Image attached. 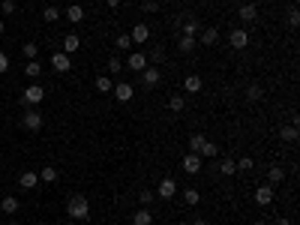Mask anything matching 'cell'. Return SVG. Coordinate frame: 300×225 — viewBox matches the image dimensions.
Here are the masks:
<instances>
[{"label": "cell", "instance_id": "cell-1", "mask_svg": "<svg viewBox=\"0 0 300 225\" xmlns=\"http://www.w3.org/2000/svg\"><path fill=\"white\" fill-rule=\"evenodd\" d=\"M66 216L69 219H90V201L84 195H72L66 201Z\"/></svg>", "mask_w": 300, "mask_h": 225}, {"label": "cell", "instance_id": "cell-12", "mask_svg": "<svg viewBox=\"0 0 300 225\" xmlns=\"http://www.w3.org/2000/svg\"><path fill=\"white\" fill-rule=\"evenodd\" d=\"M51 66H54V72H69V69H72V60H69V54L54 51V54H51Z\"/></svg>", "mask_w": 300, "mask_h": 225}, {"label": "cell", "instance_id": "cell-34", "mask_svg": "<svg viewBox=\"0 0 300 225\" xmlns=\"http://www.w3.org/2000/svg\"><path fill=\"white\" fill-rule=\"evenodd\" d=\"M219 171H222L225 177H231V174L237 171V162H234V159H222V162H219Z\"/></svg>", "mask_w": 300, "mask_h": 225}, {"label": "cell", "instance_id": "cell-51", "mask_svg": "<svg viewBox=\"0 0 300 225\" xmlns=\"http://www.w3.org/2000/svg\"><path fill=\"white\" fill-rule=\"evenodd\" d=\"M9 225H21V222H9Z\"/></svg>", "mask_w": 300, "mask_h": 225}, {"label": "cell", "instance_id": "cell-16", "mask_svg": "<svg viewBox=\"0 0 300 225\" xmlns=\"http://www.w3.org/2000/svg\"><path fill=\"white\" fill-rule=\"evenodd\" d=\"M18 186H21V189H36V186H39V174H36V171H24L18 177Z\"/></svg>", "mask_w": 300, "mask_h": 225}, {"label": "cell", "instance_id": "cell-19", "mask_svg": "<svg viewBox=\"0 0 300 225\" xmlns=\"http://www.w3.org/2000/svg\"><path fill=\"white\" fill-rule=\"evenodd\" d=\"M198 156H201V159H216V156H219L216 141H204V144H201V150H198Z\"/></svg>", "mask_w": 300, "mask_h": 225}, {"label": "cell", "instance_id": "cell-22", "mask_svg": "<svg viewBox=\"0 0 300 225\" xmlns=\"http://www.w3.org/2000/svg\"><path fill=\"white\" fill-rule=\"evenodd\" d=\"M66 21H72V24H78V21H84V9H81L78 3H72V6L66 9Z\"/></svg>", "mask_w": 300, "mask_h": 225}, {"label": "cell", "instance_id": "cell-43", "mask_svg": "<svg viewBox=\"0 0 300 225\" xmlns=\"http://www.w3.org/2000/svg\"><path fill=\"white\" fill-rule=\"evenodd\" d=\"M141 6H144V12H156V9H159V3H156V0H144Z\"/></svg>", "mask_w": 300, "mask_h": 225}, {"label": "cell", "instance_id": "cell-27", "mask_svg": "<svg viewBox=\"0 0 300 225\" xmlns=\"http://www.w3.org/2000/svg\"><path fill=\"white\" fill-rule=\"evenodd\" d=\"M0 210H3V213H18V198H12V195H6L3 201H0Z\"/></svg>", "mask_w": 300, "mask_h": 225}, {"label": "cell", "instance_id": "cell-20", "mask_svg": "<svg viewBox=\"0 0 300 225\" xmlns=\"http://www.w3.org/2000/svg\"><path fill=\"white\" fill-rule=\"evenodd\" d=\"M279 138H282V141H288V144H294V141H297V126H294V123L279 126Z\"/></svg>", "mask_w": 300, "mask_h": 225}, {"label": "cell", "instance_id": "cell-28", "mask_svg": "<svg viewBox=\"0 0 300 225\" xmlns=\"http://www.w3.org/2000/svg\"><path fill=\"white\" fill-rule=\"evenodd\" d=\"M183 201H186V204H189V207H195V204L201 201V195H198V189H192V186H186V189H183Z\"/></svg>", "mask_w": 300, "mask_h": 225}, {"label": "cell", "instance_id": "cell-35", "mask_svg": "<svg viewBox=\"0 0 300 225\" xmlns=\"http://www.w3.org/2000/svg\"><path fill=\"white\" fill-rule=\"evenodd\" d=\"M57 18H60V9H57V6H45V9H42V21H48V24H54Z\"/></svg>", "mask_w": 300, "mask_h": 225}, {"label": "cell", "instance_id": "cell-9", "mask_svg": "<svg viewBox=\"0 0 300 225\" xmlns=\"http://www.w3.org/2000/svg\"><path fill=\"white\" fill-rule=\"evenodd\" d=\"M255 204H261V207L273 204V186L270 183L267 186H255Z\"/></svg>", "mask_w": 300, "mask_h": 225}, {"label": "cell", "instance_id": "cell-11", "mask_svg": "<svg viewBox=\"0 0 300 225\" xmlns=\"http://www.w3.org/2000/svg\"><path fill=\"white\" fill-rule=\"evenodd\" d=\"M195 39H198V45H207V48H210V45L219 42V30H216V27H204V30L195 36Z\"/></svg>", "mask_w": 300, "mask_h": 225}, {"label": "cell", "instance_id": "cell-3", "mask_svg": "<svg viewBox=\"0 0 300 225\" xmlns=\"http://www.w3.org/2000/svg\"><path fill=\"white\" fill-rule=\"evenodd\" d=\"M201 165H204V159H201L198 153H192V150H189V153L183 156V162H180V168H183L186 174H198V171H201Z\"/></svg>", "mask_w": 300, "mask_h": 225}, {"label": "cell", "instance_id": "cell-42", "mask_svg": "<svg viewBox=\"0 0 300 225\" xmlns=\"http://www.w3.org/2000/svg\"><path fill=\"white\" fill-rule=\"evenodd\" d=\"M288 24H291V27H297V24H300V12H297V6H291V9H288Z\"/></svg>", "mask_w": 300, "mask_h": 225}, {"label": "cell", "instance_id": "cell-13", "mask_svg": "<svg viewBox=\"0 0 300 225\" xmlns=\"http://www.w3.org/2000/svg\"><path fill=\"white\" fill-rule=\"evenodd\" d=\"M129 39H132V45H135V42H138V45L147 42V39H150V27H147V24H135V27L129 30Z\"/></svg>", "mask_w": 300, "mask_h": 225}, {"label": "cell", "instance_id": "cell-46", "mask_svg": "<svg viewBox=\"0 0 300 225\" xmlns=\"http://www.w3.org/2000/svg\"><path fill=\"white\" fill-rule=\"evenodd\" d=\"M105 3H108L111 9H117V6H120V0H105Z\"/></svg>", "mask_w": 300, "mask_h": 225}, {"label": "cell", "instance_id": "cell-6", "mask_svg": "<svg viewBox=\"0 0 300 225\" xmlns=\"http://www.w3.org/2000/svg\"><path fill=\"white\" fill-rule=\"evenodd\" d=\"M150 63H147V54L144 51H132L129 57H126V66L123 69H132V72H144Z\"/></svg>", "mask_w": 300, "mask_h": 225}, {"label": "cell", "instance_id": "cell-49", "mask_svg": "<svg viewBox=\"0 0 300 225\" xmlns=\"http://www.w3.org/2000/svg\"><path fill=\"white\" fill-rule=\"evenodd\" d=\"M63 225H75V219H69V222H63Z\"/></svg>", "mask_w": 300, "mask_h": 225}, {"label": "cell", "instance_id": "cell-36", "mask_svg": "<svg viewBox=\"0 0 300 225\" xmlns=\"http://www.w3.org/2000/svg\"><path fill=\"white\" fill-rule=\"evenodd\" d=\"M114 48H120V51H129V48H132L129 33H120V36H117V39H114Z\"/></svg>", "mask_w": 300, "mask_h": 225}, {"label": "cell", "instance_id": "cell-31", "mask_svg": "<svg viewBox=\"0 0 300 225\" xmlns=\"http://www.w3.org/2000/svg\"><path fill=\"white\" fill-rule=\"evenodd\" d=\"M204 141H207V135H201V132H192V135H189V150H192V153H198Z\"/></svg>", "mask_w": 300, "mask_h": 225}, {"label": "cell", "instance_id": "cell-15", "mask_svg": "<svg viewBox=\"0 0 300 225\" xmlns=\"http://www.w3.org/2000/svg\"><path fill=\"white\" fill-rule=\"evenodd\" d=\"M201 87H204L201 75H186V78H183V90L186 93H201Z\"/></svg>", "mask_w": 300, "mask_h": 225}, {"label": "cell", "instance_id": "cell-8", "mask_svg": "<svg viewBox=\"0 0 300 225\" xmlns=\"http://www.w3.org/2000/svg\"><path fill=\"white\" fill-rule=\"evenodd\" d=\"M111 93H114V99H117V102H129V99L135 96V87H132L129 81H117Z\"/></svg>", "mask_w": 300, "mask_h": 225}, {"label": "cell", "instance_id": "cell-5", "mask_svg": "<svg viewBox=\"0 0 300 225\" xmlns=\"http://www.w3.org/2000/svg\"><path fill=\"white\" fill-rule=\"evenodd\" d=\"M228 42H231V48H234V51H243V48L249 45V33H246L243 27H234V30L228 33Z\"/></svg>", "mask_w": 300, "mask_h": 225}, {"label": "cell", "instance_id": "cell-21", "mask_svg": "<svg viewBox=\"0 0 300 225\" xmlns=\"http://www.w3.org/2000/svg\"><path fill=\"white\" fill-rule=\"evenodd\" d=\"M162 60H165V48H162V45H153V48L147 51V63H153V66H159Z\"/></svg>", "mask_w": 300, "mask_h": 225}, {"label": "cell", "instance_id": "cell-48", "mask_svg": "<svg viewBox=\"0 0 300 225\" xmlns=\"http://www.w3.org/2000/svg\"><path fill=\"white\" fill-rule=\"evenodd\" d=\"M192 225H210V222H207V219H195Z\"/></svg>", "mask_w": 300, "mask_h": 225}, {"label": "cell", "instance_id": "cell-18", "mask_svg": "<svg viewBox=\"0 0 300 225\" xmlns=\"http://www.w3.org/2000/svg\"><path fill=\"white\" fill-rule=\"evenodd\" d=\"M81 48V39L75 33H66L63 36V54H72V51H78Z\"/></svg>", "mask_w": 300, "mask_h": 225}, {"label": "cell", "instance_id": "cell-30", "mask_svg": "<svg viewBox=\"0 0 300 225\" xmlns=\"http://www.w3.org/2000/svg\"><path fill=\"white\" fill-rule=\"evenodd\" d=\"M24 72L30 75V78H39V75H42V63H39V60H27Z\"/></svg>", "mask_w": 300, "mask_h": 225}, {"label": "cell", "instance_id": "cell-50", "mask_svg": "<svg viewBox=\"0 0 300 225\" xmlns=\"http://www.w3.org/2000/svg\"><path fill=\"white\" fill-rule=\"evenodd\" d=\"M255 225H267V222H255Z\"/></svg>", "mask_w": 300, "mask_h": 225}, {"label": "cell", "instance_id": "cell-45", "mask_svg": "<svg viewBox=\"0 0 300 225\" xmlns=\"http://www.w3.org/2000/svg\"><path fill=\"white\" fill-rule=\"evenodd\" d=\"M273 225H291V222H288L285 216H276V219H273Z\"/></svg>", "mask_w": 300, "mask_h": 225}, {"label": "cell", "instance_id": "cell-24", "mask_svg": "<svg viewBox=\"0 0 300 225\" xmlns=\"http://www.w3.org/2000/svg\"><path fill=\"white\" fill-rule=\"evenodd\" d=\"M195 45H198V39H195V36H180V42H177V48H180L183 54L195 51Z\"/></svg>", "mask_w": 300, "mask_h": 225}, {"label": "cell", "instance_id": "cell-14", "mask_svg": "<svg viewBox=\"0 0 300 225\" xmlns=\"http://www.w3.org/2000/svg\"><path fill=\"white\" fill-rule=\"evenodd\" d=\"M237 18H240V21H246V24L258 21V6H255V3H243V6L237 9Z\"/></svg>", "mask_w": 300, "mask_h": 225}, {"label": "cell", "instance_id": "cell-29", "mask_svg": "<svg viewBox=\"0 0 300 225\" xmlns=\"http://www.w3.org/2000/svg\"><path fill=\"white\" fill-rule=\"evenodd\" d=\"M282 180H285V171H282L279 165H273V168L267 171V183H270V186H276V183H282Z\"/></svg>", "mask_w": 300, "mask_h": 225}, {"label": "cell", "instance_id": "cell-25", "mask_svg": "<svg viewBox=\"0 0 300 225\" xmlns=\"http://www.w3.org/2000/svg\"><path fill=\"white\" fill-rule=\"evenodd\" d=\"M261 96H264V87H261L258 81H252V84L246 87V99H249V102H258Z\"/></svg>", "mask_w": 300, "mask_h": 225}, {"label": "cell", "instance_id": "cell-26", "mask_svg": "<svg viewBox=\"0 0 300 225\" xmlns=\"http://www.w3.org/2000/svg\"><path fill=\"white\" fill-rule=\"evenodd\" d=\"M198 33H201V21L198 18H189L183 24V36H198Z\"/></svg>", "mask_w": 300, "mask_h": 225}, {"label": "cell", "instance_id": "cell-2", "mask_svg": "<svg viewBox=\"0 0 300 225\" xmlns=\"http://www.w3.org/2000/svg\"><path fill=\"white\" fill-rule=\"evenodd\" d=\"M21 123H24V129H30V132H39L45 120H42V114H39L36 108H27L24 114H21Z\"/></svg>", "mask_w": 300, "mask_h": 225}, {"label": "cell", "instance_id": "cell-33", "mask_svg": "<svg viewBox=\"0 0 300 225\" xmlns=\"http://www.w3.org/2000/svg\"><path fill=\"white\" fill-rule=\"evenodd\" d=\"M39 180H42V183H54V180H57V168H54V165H45V168L39 171Z\"/></svg>", "mask_w": 300, "mask_h": 225}, {"label": "cell", "instance_id": "cell-4", "mask_svg": "<svg viewBox=\"0 0 300 225\" xmlns=\"http://www.w3.org/2000/svg\"><path fill=\"white\" fill-rule=\"evenodd\" d=\"M177 189H180L177 180H174V177H165V180L156 186V195H159L162 201H168V198H174V195H177Z\"/></svg>", "mask_w": 300, "mask_h": 225}, {"label": "cell", "instance_id": "cell-10", "mask_svg": "<svg viewBox=\"0 0 300 225\" xmlns=\"http://www.w3.org/2000/svg\"><path fill=\"white\" fill-rule=\"evenodd\" d=\"M45 99V90H42V84H30L27 90H24V102L27 105H39Z\"/></svg>", "mask_w": 300, "mask_h": 225}, {"label": "cell", "instance_id": "cell-32", "mask_svg": "<svg viewBox=\"0 0 300 225\" xmlns=\"http://www.w3.org/2000/svg\"><path fill=\"white\" fill-rule=\"evenodd\" d=\"M108 72H111V75H120V72H123V60H120L117 54L108 57Z\"/></svg>", "mask_w": 300, "mask_h": 225}, {"label": "cell", "instance_id": "cell-39", "mask_svg": "<svg viewBox=\"0 0 300 225\" xmlns=\"http://www.w3.org/2000/svg\"><path fill=\"white\" fill-rule=\"evenodd\" d=\"M183 105H186V99H183V96H180V93H177V96H171V99H168V108H171V111H183Z\"/></svg>", "mask_w": 300, "mask_h": 225}, {"label": "cell", "instance_id": "cell-44", "mask_svg": "<svg viewBox=\"0 0 300 225\" xmlns=\"http://www.w3.org/2000/svg\"><path fill=\"white\" fill-rule=\"evenodd\" d=\"M6 69H9V57H6V54H3V51H0V75H3V72H6Z\"/></svg>", "mask_w": 300, "mask_h": 225}, {"label": "cell", "instance_id": "cell-40", "mask_svg": "<svg viewBox=\"0 0 300 225\" xmlns=\"http://www.w3.org/2000/svg\"><path fill=\"white\" fill-rule=\"evenodd\" d=\"M252 168H255V159H249V156L237 159V171H252Z\"/></svg>", "mask_w": 300, "mask_h": 225}, {"label": "cell", "instance_id": "cell-23", "mask_svg": "<svg viewBox=\"0 0 300 225\" xmlns=\"http://www.w3.org/2000/svg\"><path fill=\"white\" fill-rule=\"evenodd\" d=\"M93 87H96L99 93H111V90H114V81H111L108 75H99V78L93 81Z\"/></svg>", "mask_w": 300, "mask_h": 225}, {"label": "cell", "instance_id": "cell-37", "mask_svg": "<svg viewBox=\"0 0 300 225\" xmlns=\"http://www.w3.org/2000/svg\"><path fill=\"white\" fill-rule=\"evenodd\" d=\"M21 51H24V57H27V60H36V54H39V45H36V42H24V45H21Z\"/></svg>", "mask_w": 300, "mask_h": 225}, {"label": "cell", "instance_id": "cell-47", "mask_svg": "<svg viewBox=\"0 0 300 225\" xmlns=\"http://www.w3.org/2000/svg\"><path fill=\"white\" fill-rule=\"evenodd\" d=\"M6 33V24H3V18H0V36H3Z\"/></svg>", "mask_w": 300, "mask_h": 225}, {"label": "cell", "instance_id": "cell-17", "mask_svg": "<svg viewBox=\"0 0 300 225\" xmlns=\"http://www.w3.org/2000/svg\"><path fill=\"white\" fill-rule=\"evenodd\" d=\"M132 225H153V213H150L147 207H138L132 213Z\"/></svg>", "mask_w": 300, "mask_h": 225}, {"label": "cell", "instance_id": "cell-38", "mask_svg": "<svg viewBox=\"0 0 300 225\" xmlns=\"http://www.w3.org/2000/svg\"><path fill=\"white\" fill-rule=\"evenodd\" d=\"M153 189H138V201H141V207H150V201H153Z\"/></svg>", "mask_w": 300, "mask_h": 225}, {"label": "cell", "instance_id": "cell-41", "mask_svg": "<svg viewBox=\"0 0 300 225\" xmlns=\"http://www.w3.org/2000/svg\"><path fill=\"white\" fill-rule=\"evenodd\" d=\"M0 12H3V15H12V12H15V0H3V3H0Z\"/></svg>", "mask_w": 300, "mask_h": 225}, {"label": "cell", "instance_id": "cell-7", "mask_svg": "<svg viewBox=\"0 0 300 225\" xmlns=\"http://www.w3.org/2000/svg\"><path fill=\"white\" fill-rule=\"evenodd\" d=\"M159 81H162V69H159V66H147V69L141 72V84H144V87H156Z\"/></svg>", "mask_w": 300, "mask_h": 225}]
</instances>
